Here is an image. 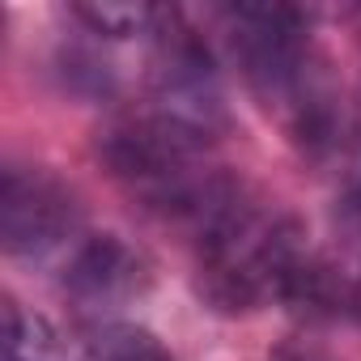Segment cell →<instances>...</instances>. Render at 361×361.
I'll return each mask as SVG.
<instances>
[{
  "mask_svg": "<svg viewBox=\"0 0 361 361\" xmlns=\"http://www.w3.org/2000/svg\"><path fill=\"white\" fill-rule=\"evenodd\" d=\"M196 289L221 314L272 302L327 310V259L310 251L298 221L226 174L217 196L192 221Z\"/></svg>",
  "mask_w": 361,
  "mask_h": 361,
  "instance_id": "6da1fadb",
  "label": "cell"
},
{
  "mask_svg": "<svg viewBox=\"0 0 361 361\" xmlns=\"http://www.w3.org/2000/svg\"><path fill=\"white\" fill-rule=\"evenodd\" d=\"M98 153L111 178L140 209L188 230L226 183V170L204 161V145L170 132L153 115H136L106 128Z\"/></svg>",
  "mask_w": 361,
  "mask_h": 361,
  "instance_id": "7a4b0ae2",
  "label": "cell"
},
{
  "mask_svg": "<svg viewBox=\"0 0 361 361\" xmlns=\"http://www.w3.org/2000/svg\"><path fill=\"white\" fill-rule=\"evenodd\" d=\"M153 35L157 47L149 68V115L178 136L209 145L226 128V94L209 47L192 26L178 22V13H161Z\"/></svg>",
  "mask_w": 361,
  "mask_h": 361,
  "instance_id": "3957f363",
  "label": "cell"
},
{
  "mask_svg": "<svg viewBox=\"0 0 361 361\" xmlns=\"http://www.w3.org/2000/svg\"><path fill=\"white\" fill-rule=\"evenodd\" d=\"M0 238L5 251L18 259H51L73 251L81 234L77 196L60 183L51 170L39 166H5L0 183Z\"/></svg>",
  "mask_w": 361,
  "mask_h": 361,
  "instance_id": "277c9868",
  "label": "cell"
},
{
  "mask_svg": "<svg viewBox=\"0 0 361 361\" xmlns=\"http://www.w3.org/2000/svg\"><path fill=\"white\" fill-rule=\"evenodd\" d=\"M149 285V264L119 234H85L64 264V293L85 314L119 310Z\"/></svg>",
  "mask_w": 361,
  "mask_h": 361,
  "instance_id": "5b68a950",
  "label": "cell"
},
{
  "mask_svg": "<svg viewBox=\"0 0 361 361\" xmlns=\"http://www.w3.org/2000/svg\"><path fill=\"white\" fill-rule=\"evenodd\" d=\"M336 255L327 259L336 281V314H361V161L344 174L336 196Z\"/></svg>",
  "mask_w": 361,
  "mask_h": 361,
  "instance_id": "8992f818",
  "label": "cell"
},
{
  "mask_svg": "<svg viewBox=\"0 0 361 361\" xmlns=\"http://www.w3.org/2000/svg\"><path fill=\"white\" fill-rule=\"evenodd\" d=\"M5 361H64L56 327L18 298H5Z\"/></svg>",
  "mask_w": 361,
  "mask_h": 361,
  "instance_id": "52a82bcc",
  "label": "cell"
},
{
  "mask_svg": "<svg viewBox=\"0 0 361 361\" xmlns=\"http://www.w3.org/2000/svg\"><path fill=\"white\" fill-rule=\"evenodd\" d=\"M81 361H174L161 340L140 327H106L90 340Z\"/></svg>",
  "mask_w": 361,
  "mask_h": 361,
  "instance_id": "ba28073f",
  "label": "cell"
},
{
  "mask_svg": "<svg viewBox=\"0 0 361 361\" xmlns=\"http://www.w3.org/2000/svg\"><path fill=\"white\" fill-rule=\"evenodd\" d=\"M94 35L106 39H132V35H153L161 22V9L149 5H77L73 9Z\"/></svg>",
  "mask_w": 361,
  "mask_h": 361,
  "instance_id": "9c48e42d",
  "label": "cell"
},
{
  "mask_svg": "<svg viewBox=\"0 0 361 361\" xmlns=\"http://www.w3.org/2000/svg\"><path fill=\"white\" fill-rule=\"evenodd\" d=\"M272 361H331V357H327V353H319V348H302V344H289V348L272 353Z\"/></svg>",
  "mask_w": 361,
  "mask_h": 361,
  "instance_id": "30bf717a",
  "label": "cell"
}]
</instances>
